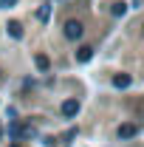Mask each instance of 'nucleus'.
I'll list each match as a JSON object with an SVG mask.
<instances>
[{
    "label": "nucleus",
    "instance_id": "nucleus-1",
    "mask_svg": "<svg viewBox=\"0 0 144 147\" xmlns=\"http://www.w3.org/2000/svg\"><path fill=\"white\" fill-rule=\"evenodd\" d=\"M65 37H68V40H79V37H82V23H79V20H68V23H65Z\"/></svg>",
    "mask_w": 144,
    "mask_h": 147
},
{
    "label": "nucleus",
    "instance_id": "nucleus-2",
    "mask_svg": "<svg viewBox=\"0 0 144 147\" xmlns=\"http://www.w3.org/2000/svg\"><path fill=\"white\" fill-rule=\"evenodd\" d=\"M76 110H79V102H76V99H68V102L62 105V113H65L68 119H71V116H76Z\"/></svg>",
    "mask_w": 144,
    "mask_h": 147
},
{
    "label": "nucleus",
    "instance_id": "nucleus-3",
    "mask_svg": "<svg viewBox=\"0 0 144 147\" xmlns=\"http://www.w3.org/2000/svg\"><path fill=\"white\" fill-rule=\"evenodd\" d=\"M119 136H122V139H130V136H136V125H122V127H119Z\"/></svg>",
    "mask_w": 144,
    "mask_h": 147
},
{
    "label": "nucleus",
    "instance_id": "nucleus-4",
    "mask_svg": "<svg viewBox=\"0 0 144 147\" xmlns=\"http://www.w3.org/2000/svg\"><path fill=\"white\" fill-rule=\"evenodd\" d=\"M113 82H116V88H127V85H130V82H133V79H130V76H127V74H119V76H116V79H113Z\"/></svg>",
    "mask_w": 144,
    "mask_h": 147
},
{
    "label": "nucleus",
    "instance_id": "nucleus-5",
    "mask_svg": "<svg viewBox=\"0 0 144 147\" xmlns=\"http://www.w3.org/2000/svg\"><path fill=\"white\" fill-rule=\"evenodd\" d=\"M76 59H79V62H85V59H90V48H79V54H76Z\"/></svg>",
    "mask_w": 144,
    "mask_h": 147
},
{
    "label": "nucleus",
    "instance_id": "nucleus-6",
    "mask_svg": "<svg viewBox=\"0 0 144 147\" xmlns=\"http://www.w3.org/2000/svg\"><path fill=\"white\" fill-rule=\"evenodd\" d=\"M37 68L45 71V68H48V59H45V57H37Z\"/></svg>",
    "mask_w": 144,
    "mask_h": 147
},
{
    "label": "nucleus",
    "instance_id": "nucleus-7",
    "mask_svg": "<svg viewBox=\"0 0 144 147\" xmlns=\"http://www.w3.org/2000/svg\"><path fill=\"white\" fill-rule=\"evenodd\" d=\"M14 3H17V0H0V6H3V9H11Z\"/></svg>",
    "mask_w": 144,
    "mask_h": 147
},
{
    "label": "nucleus",
    "instance_id": "nucleus-8",
    "mask_svg": "<svg viewBox=\"0 0 144 147\" xmlns=\"http://www.w3.org/2000/svg\"><path fill=\"white\" fill-rule=\"evenodd\" d=\"M11 147H14V144H11Z\"/></svg>",
    "mask_w": 144,
    "mask_h": 147
}]
</instances>
